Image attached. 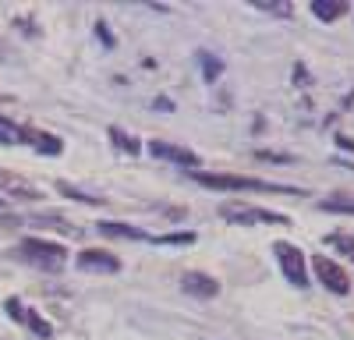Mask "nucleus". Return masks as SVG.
Wrapping results in <instances>:
<instances>
[{"mask_svg": "<svg viewBox=\"0 0 354 340\" xmlns=\"http://www.w3.org/2000/svg\"><path fill=\"white\" fill-rule=\"evenodd\" d=\"M181 287H185V294H192V298H216V294H220V280L209 276V273L188 270V273L181 276Z\"/></svg>", "mask_w": 354, "mask_h": 340, "instance_id": "6e6552de", "label": "nucleus"}, {"mask_svg": "<svg viewBox=\"0 0 354 340\" xmlns=\"http://www.w3.org/2000/svg\"><path fill=\"white\" fill-rule=\"evenodd\" d=\"M78 270H85V273H121V259L106 248H85V252H78Z\"/></svg>", "mask_w": 354, "mask_h": 340, "instance_id": "423d86ee", "label": "nucleus"}, {"mask_svg": "<svg viewBox=\"0 0 354 340\" xmlns=\"http://www.w3.org/2000/svg\"><path fill=\"white\" fill-rule=\"evenodd\" d=\"M100 234L106 238H131V241H149V234H142L138 227H128V223H117V220H100Z\"/></svg>", "mask_w": 354, "mask_h": 340, "instance_id": "9b49d317", "label": "nucleus"}, {"mask_svg": "<svg viewBox=\"0 0 354 340\" xmlns=\"http://www.w3.org/2000/svg\"><path fill=\"white\" fill-rule=\"evenodd\" d=\"M220 216L230 220V223H241V227H252V223H287L283 213H273V209H259V206H238V202H227L220 206Z\"/></svg>", "mask_w": 354, "mask_h": 340, "instance_id": "20e7f679", "label": "nucleus"}, {"mask_svg": "<svg viewBox=\"0 0 354 340\" xmlns=\"http://www.w3.org/2000/svg\"><path fill=\"white\" fill-rule=\"evenodd\" d=\"M153 245H192L195 234H163V238H149Z\"/></svg>", "mask_w": 354, "mask_h": 340, "instance_id": "aec40b11", "label": "nucleus"}, {"mask_svg": "<svg viewBox=\"0 0 354 340\" xmlns=\"http://www.w3.org/2000/svg\"><path fill=\"white\" fill-rule=\"evenodd\" d=\"M312 15L319 21H337V18L347 15V4L344 0H312Z\"/></svg>", "mask_w": 354, "mask_h": 340, "instance_id": "f8f14e48", "label": "nucleus"}, {"mask_svg": "<svg viewBox=\"0 0 354 340\" xmlns=\"http://www.w3.org/2000/svg\"><path fill=\"white\" fill-rule=\"evenodd\" d=\"M0 100H4V96H0Z\"/></svg>", "mask_w": 354, "mask_h": 340, "instance_id": "a878e982", "label": "nucleus"}, {"mask_svg": "<svg viewBox=\"0 0 354 340\" xmlns=\"http://www.w3.org/2000/svg\"><path fill=\"white\" fill-rule=\"evenodd\" d=\"M315 276H319L322 287L333 291V294H347V291H351V280H347V273H344L333 259H326V255H315Z\"/></svg>", "mask_w": 354, "mask_h": 340, "instance_id": "39448f33", "label": "nucleus"}, {"mask_svg": "<svg viewBox=\"0 0 354 340\" xmlns=\"http://www.w3.org/2000/svg\"><path fill=\"white\" fill-rule=\"evenodd\" d=\"M96 36L103 39V46H113V36H110V28H106V21H96Z\"/></svg>", "mask_w": 354, "mask_h": 340, "instance_id": "5701e85b", "label": "nucleus"}, {"mask_svg": "<svg viewBox=\"0 0 354 340\" xmlns=\"http://www.w3.org/2000/svg\"><path fill=\"white\" fill-rule=\"evenodd\" d=\"M149 153L156 160H167V163H177V167H188L192 174L198 170V156L185 146H174V142H149Z\"/></svg>", "mask_w": 354, "mask_h": 340, "instance_id": "0eeeda50", "label": "nucleus"}, {"mask_svg": "<svg viewBox=\"0 0 354 340\" xmlns=\"http://www.w3.org/2000/svg\"><path fill=\"white\" fill-rule=\"evenodd\" d=\"M195 57H198V64H202V78L213 85V82H216V78L223 75V61H216V57H213L209 50H198Z\"/></svg>", "mask_w": 354, "mask_h": 340, "instance_id": "ddd939ff", "label": "nucleus"}, {"mask_svg": "<svg viewBox=\"0 0 354 340\" xmlns=\"http://www.w3.org/2000/svg\"><path fill=\"white\" fill-rule=\"evenodd\" d=\"M255 8H262V11H273V15H290V8H287V4H259V0H255Z\"/></svg>", "mask_w": 354, "mask_h": 340, "instance_id": "b1692460", "label": "nucleus"}, {"mask_svg": "<svg viewBox=\"0 0 354 340\" xmlns=\"http://www.w3.org/2000/svg\"><path fill=\"white\" fill-rule=\"evenodd\" d=\"M198 185L216 188V191H277V195H301V188L294 185H273V181H259V178H238V174H205V170H195L192 174Z\"/></svg>", "mask_w": 354, "mask_h": 340, "instance_id": "f257e3e1", "label": "nucleus"}, {"mask_svg": "<svg viewBox=\"0 0 354 340\" xmlns=\"http://www.w3.org/2000/svg\"><path fill=\"white\" fill-rule=\"evenodd\" d=\"M57 188H61V195H68V198H75V202H85V206H103V202H106V198H100V195H85V191H78V188H71L68 181H61V185H57Z\"/></svg>", "mask_w": 354, "mask_h": 340, "instance_id": "4468645a", "label": "nucleus"}, {"mask_svg": "<svg viewBox=\"0 0 354 340\" xmlns=\"http://www.w3.org/2000/svg\"><path fill=\"white\" fill-rule=\"evenodd\" d=\"M326 245L340 248L344 255H351V259H354V238H347V234H333V238H326Z\"/></svg>", "mask_w": 354, "mask_h": 340, "instance_id": "6ab92c4d", "label": "nucleus"}, {"mask_svg": "<svg viewBox=\"0 0 354 340\" xmlns=\"http://www.w3.org/2000/svg\"><path fill=\"white\" fill-rule=\"evenodd\" d=\"M25 323H28V330H32L36 337H43V340L53 337V326H50L43 316H36V312H25Z\"/></svg>", "mask_w": 354, "mask_h": 340, "instance_id": "dca6fc26", "label": "nucleus"}, {"mask_svg": "<svg viewBox=\"0 0 354 340\" xmlns=\"http://www.w3.org/2000/svg\"><path fill=\"white\" fill-rule=\"evenodd\" d=\"M277 252V263L287 276V283H294V287H308V270H305V252L298 245H290V241H277L273 245Z\"/></svg>", "mask_w": 354, "mask_h": 340, "instance_id": "7ed1b4c3", "label": "nucleus"}, {"mask_svg": "<svg viewBox=\"0 0 354 340\" xmlns=\"http://www.w3.org/2000/svg\"><path fill=\"white\" fill-rule=\"evenodd\" d=\"M110 138H113V146H117V149H124V153H131V156H135V153L142 149L138 142H135V138H131L128 131H121V128H110Z\"/></svg>", "mask_w": 354, "mask_h": 340, "instance_id": "2eb2a0df", "label": "nucleus"}, {"mask_svg": "<svg viewBox=\"0 0 354 340\" xmlns=\"http://www.w3.org/2000/svg\"><path fill=\"white\" fill-rule=\"evenodd\" d=\"M0 191H8V195H15V198H43V191L36 188V185H28V181H21L18 174H8V170H0Z\"/></svg>", "mask_w": 354, "mask_h": 340, "instance_id": "9d476101", "label": "nucleus"}, {"mask_svg": "<svg viewBox=\"0 0 354 340\" xmlns=\"http://www.w3.org/2000/svg\"><path fill=\"white\" fill-rule=\"evenodd\" d=\"M0 202H4V198H0Z\"/></svg>", "mask_w": 354, "mask_h": 340, "instance_id": "393cba45", "label": "nucleus"}, {"mask_svg": "<svg viewBox=\"0 0 354 340\" xmlns=\"http://www.w3.org/2000/svg\"><path fill=\"white\" fill-rule=\"evenodd\" d=\"M18 259H25L28 266H36L43 273H57V270H64L68 263V252L61 245H53V241H39V238H25L18 245Z\"/></svg>", "mask_w": 354, "mask_h": 340, "instance_id": "f03ea898", "label": "nucleus"}, {"mask_svg": "<svg viewBox=\"0 0 354 340\" xmlns=\"http://www.w3.org/2000/svg\"><path fill=\"white\" fill-rule=\"evenodd\" d=\"M322 213H354V198H326V202H319Z\"/></svg>", "mask_w": 354, "mask_h": 340, "instance_id": "a211bd4d", "label": "nucleus"}, {"mask_svg": "<svg viewBox=\"0 0 354 340\" xmlns=\"http://www.w3.org/2000/svg\"><path fill=\"white\" fill-rule=\"evenodd\" d=\"M4 308H8V316H11V319L25 323V308H21V301H18V298H8V305H4Z\"/></svg>", "mask_w": 354, "mask_h": 340, "instance_id": "412c9836", "label": "nucleus"}, {"mask_svg": "<svg viewBox=\"0 0 354 340\" xmlns=\"http://www.w3.org/2000/svg\"><path fill=\"white\" fill-rule=\"evenodd\" d=\"M18 142H21V128L0 117V146H18Z\"/></svg>", "mask_w": 354, "mask_h": 340, "instance_id": "f3484780", "label": "nucleus"}, {"mask_svg": "<svg viewBox=\"0 0 354 340\" xmlns=\"http://www.w3.org/2000/svg\"><path fill=\"white\" fill-rule=\"evenodd\" d=\"M255 156H259V160H273V163H290V156H283V153H270V149H259Z\"/></svg>", "mask_w": 354, "mask_h": 340, "instance_id": "4be33fe9", "label": "nucleus"}, {"mask_svg": "<svg viewBox=\"0 0 354 340\" xmlns=\"http://www.w3.org/2000/svg\"><path fill=\"white\" fill-rule=\"evenodd\" d=\"M21 142H28L36 153H46V156H61L64 153V142L50 135V131H39V128H21Z\"/></svg>", "mask_w": 354, "mask_h": 340, "instance_id": "1a4fd4ad", "label": "nucleus"}]
</instances>
